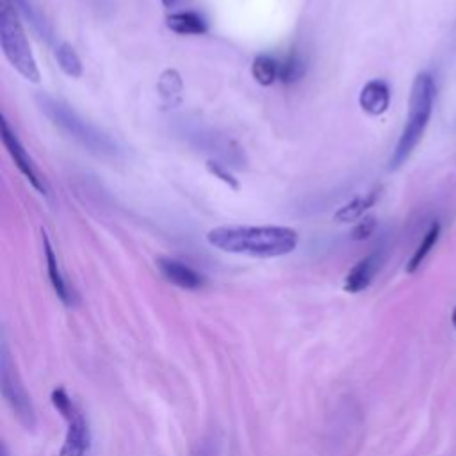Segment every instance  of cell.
Returning <instances> with one entry per match:
<instances>
[{
  "label": "cell",
  "mask_w": 456,
  "mask_h": 456,
  "mask_svg": "<svg viewBox=\"0 0 456 456\" xmlns=\"http://www.w3.org/2000/svg\"><path fill=\"white\" fill-rule=\"evenodd\" d=\"M383 260H385V255L381 249H374L372 253L358 260L344 278V290L349 294L365 290L372 283L374 276L378 274Z\"/></svg>",
  "instance_id": "cell-9"
},
{
  "label": "cell",
  "mask_w": 456,
  "mask_h": 456,
  "mask_svg": "<svg viewBox=\"0 0 456 456\" xmlns=\"http://www.w3.org/2000/svg\"><path fill=\"white\" fill-rule=\"evenodd\" d=\"M214 454H216V451H214L212 440H203L198 444V451L192 456H214Z\"/></svg>",
  "instance_id": "cell-22"
},
{
  "label": "cell",
  "mask_w": 456,
  "mask_h": 456,
  "mask_svg": "<svg viewBox=\"0 0 456 456\" xmlns=\"http://www.w3.org/2000/svg\"><path fill=\"white\" fill-rule=\"evenodd\" d=\"M451 322H452V326H454V330H456V305H454V308H452V315H451Z\"/></svg>",
  "instance_id": "cell-24"
},
{
  "label": "cell",
  "mask_w": 456,
  "mask_h": 456,
  "mask_svg": "<svg viewBox=\"0 0 456 456\" xmlns=\"http://www.w3.org/2000/svg\"><path fill=\"white\" fill-rule=\"evenodd\" d=\"M11 4L14 5L16 11H20L34 27V30L45 39V41H52L53 39V32L48 25V21L45 20V16L39 12V9L30 2V0H11Z\"/></svg>",
  "instance_id": "cell-17"
},
{
  "label": "cell",
  "mask_w": 456,
  "mask_h": 456,
  "mask_svg": "<svg viewBox=\"0 0 456 456\" xmlns=\"http://www.w3.org/2000/svg\"><path fill=\"white\" fill-rule=\"evenodd\" d=\"M176 2H178V0H162V4H164L166 7H173Z\"/></svg>",
  "instance_id": "cell-25"
},
{
  "label": "cell",
  "mask_w": 456,
  "mask_h": 456,
  "mask_svg": "<svg viewBox=\"0 0 456 456\" xmlns=\"http://www.w3.org/2000/svg\"><path fill=\"white\" fill-rule=\"evenodd\" d=\"M2 142L7 150V153L11 155V159L14 160L16 167L21 171V175L28 180V183L39 192V194H48V187L43 180V176L39 175L32 157L28 155V151L25 150V146L21 144V141L18 139L16 132L9 126V121L5 118H2Z\"/></svg>",
  "instance_id": "cell-7"
},
{
  "label": "cell",
  "mask_w": 456,
  "mask_h": 456,
  "mask_svg": "<svg viewBox=\"0 0 456 456\" xmlns=\"http://www.w3.org/2000/svg\"><path fill=\"white\" fill-rule=\"evenodd\" d=\"M0 456H9V451H7V445L2 442V447H0Z\"/></svg>",
  "instance_id": "cell-23"
},
{
  "label": "cell",
  "mask_w": 456,
  "mask_h": 456,
  "mask_svg": "<svg viewBox=\"0 0 456 456\" xmlns=\"http://www.w3.org/2000/svg\"><path fill=\"white\" fill-rule=\"evenodd\" d=\"M251 75L260 86L267 87L280 78V61L273 55L260 53L251 62Z\"/></svg>",
  "instance_id": "cell-15"
},
{
  "label": "cell",
  "mask_w": 456,
  "mask_h": 456,
  "mask_svg": "<svg viewBox=\"0 0 456 456\" xmlns=\"http://www.w3.org/2000/svg\"><path fill=\"white\" fill-rule=\"evenodd\" d=\"M374 230H376V219L374 217H363L351 230V239L365 240L374 233Z\"/></svg>",
  "instance_id": "cell-21"
},
{
  "label": "cell",
  "mask_w": 456,
  "mask_h": 456,
  "mask_svg": "<svg viewBox=\"0 0 456 456\" xmlns=\"http://www.w3.org/2000/svg\"><path fill=\"white\" fill-rule=\"evenodd\" d=\"M358 103L362 110L369 116H381L390 105V89L385 80L374 78L369 80L358 96Z\"/></svg>",
  "instance_id": "cell-11"
},
{
  "label": "cell",
  "mask_w": 456,
  "mask_h": 456,
  "mask_svg": "<svg viewBox=\"0 0 456 456\" xmlns=\"http://www.w3.org/2000/svg\"><path fill=\"white\" fill-rule=\"evenodd\" d=\"M381 189H372L370 192L363 194V196H356L351 201H347L346 205H342L335 214H333V221L335 223H358L363 214L378 201Z\"/></svg>",
  "instance_id": "cell-13"
},
{
  "label": "cell",
  "mask_w": 456,
  "mask_h": 456,
  "mask_svg": "<svg viewBox=\"0 0 456 456\" xmlns=\"http://www.w3.org/2000/svg\"><path fill=\"white\" fill-rule=\"evenodd\" d=\"M157 267L160 274L173 285L185 289V290H198L205 285V276L191 267L189 264L171 258V256H160L157 260Z\"/></svg>",
  "instance_id": "cell-8"
},
{
  "label": "cell",
  "mask_w": 456,
  "mask_h": 456,
  "mask_svg": "<svg viewBox=\"0 0 456 456\" xmlns=\"http://www.w3.org/2000/svg\"><path fill=\"white\" fill-rule=\"evenodd\" d=\"M435 80L429 73H419L413 78L411 89H410V102H408V116L404 128L397 139V144L392 151V157L388 160V169L395 171L399 169L413 153L417 144L420 142L426 126L431 119L433 103H435Z\"/></svg>",
  "instance_id": "cell-2"
},
{
  "label": "cell",
  "mask_w": 456,
  "mask_h": 456,
  "mask_svg": "<svg viewBox=\"0 0 456 456\" xmlns=\"http://www.w3.org/2000/svg\"><path fill=\"white\" fill-rule=\"evenodd\" d=\"M210 246L233 255L253 258H276L296 249L299 235L290 226L276 224H230L217 226L207 233Z\"/></svg>",
  "instance_id": "cell-1"
},
{
  "label": "cell",
  "mask_w": 456,
  "mask_h": 456,
  "mask_svg": "<svg viewBox=\"0 0 456 456\" xmlns=\"http://www.w3.org/2000/svg\"><path fill=\"white\" fill-rule=\"evenodd\" d=\"M205 167H207V171H208L212 176L219 178V180H221L223 183H226L230 189H233V191H237V189H239V182H237V178H235V176L228 171V167H224L221 162H217V160L210 159V160H207Z\"/></svg>",
  "instance_id": "cell-20"
},
{
  "label": "cell",
  "mask_w": 456,
  "mask_h": 456,
  "mask_svg": "<svg viewBox=\"0 0 456 456\" xmlns=\"http://www.w3.org/2000/svg\"><path fill=\"white\" fill-rule=\"evenodd\" d=\"M52 404L66 419L68 429L59 456H86L91 449V428L84 410L68 395L62 387L52 390Z\"/></svg>",
  "instance_id": "cell-5"
},
{
  "label": "cell",
  "mask_w": 456,
  "mask_h": 456,
  "mask_svg": "<svg viewBox=\"0 0 456 456\" xmlns=\"http://www.w3.org/2000/svg\"><path fill=\"white\" fill-rule=\"evenodd\" d=\"M55 61L59 64V68L71 78H78L82 77V62L80 57L77 55L75 48L68 43H59L55 46Z\"/></svg>",
  "instance_id": "cell-18"
},
{
  "label": "cell",
  "mask_w": 456,
  "mask_h": 456,
  "mask_svg": "<svg viewBox=\"0 0 456 456\" xmlns=\"http://www.w3.org/2000/svg\"><path fill=\"white\" fill-rule=\"evenodd\" d=\"M36 103L39 110L62 132L78 141L84 148H87L94 155L114 157L118 155V144L93 123L84 119L77 110H73L68 103L53 98L48 93H37Z\"/></svg>",
  "instance_id": "cell-3"
},
{
  "label": "cell",
  "mask_w": 456,
  "mask_h": 456,
  "mask_svg": "<svg viewBox=\"0 0 456 456\" xmlns=\"http://www.w3.org/2000/svg\"><path fill=\"white\" fill-rule=\"evenodd\" d=\"M438 237H440V223L435 221V223L429 224V228H428V232L424 233V237L420 239L417 249H415L413 255L410 256V260H408V264H406V273H408V274H413V273L422 265V262L426 260V256H428V255L431 253V249L435 248Z\"/></svg>",
  "instance_id": "cell-16"
},
{
  "label": "cell",
  "mask_w": 456,
  "mask_h": 456,
  "mask_svg": "<svg viewBox=\"0 0 456 456\" xmlns=\"http://www.w3.org/2000/svg\"><path fill=\"white\" fill-rule=\"evenodd\" d=\"M305 75V61L301 59L299 53L290 52L283 61H280V82L290 86L301 80Z\"/></svg>",
  "instance_id": "cell-19"
},
{
  "label": "cell",
  "mask_w": 456,
  "mask_h": 456,
  "mask_svg": "<svg viewBox=\"0 0 456 456\" xmlns=\"http://www.w3.org/2000/svg\"><path fill=\"white\" fill-rule=\"evenodd\" d=\"M159 96L167 107H176L182 102L183 93V82L176 69H166L157 84Z\"/></svg>",
  "instance_id": "cell-14"
},
{
  "label": "cell",
  "mask_w": 456,
  "mask_h": 456,
  "mask_svg": "<svg viewBox=\"0 0 456 456\" xmlns=\"http://www.w3.org/2000/svg\"><path fill=\"white\" fill-rule=\"evenodd\" d=\"M43 251H45V258H46V267H48V278H50V283L57 294V297L66 305V306H73L77 303V297H75V292L69 289L61 267H59V260H57V255L52 248V242L46 235V232H43Z\"/></svg>",
  "instance_id": "cell-10"
},
{
  "label": "cell",
  "mask_w": 456,
  "mask_h": 456,
  "mask_svg": "<svg viewBox=\"0 0 456 456\" xmlns=\"http://www.w3.org/2000/svg\"><path fill=\"white\" fill-rule=\"evenodd\" d=\"M0 387H2V395L14 411L16 419L25 429H34L36 428V410L32 406V401L16 372V367L11 360V354L7 351L5 340H2L0 347Z\"/></svg>",
  "instance_id": "cell-6"
},
{
  "label": "cell",
  "mask_w": 456,
  "mask_h": 456,
  "mask_svg": "<svg viewBox=\"0 0 456 456\" xmlns=\"http://www.w3.org/2000/svg\"><path fill=\"white\" fill-rule=\"evenodd\" d=\"M0 46L9 64L28 82L39 84L41 73L30 50L25 30L18 20L11 0H2L0 7Z\"/></svg>",
  "instance_id": "cell-4"
},
{
  "label": "cell",
  "mask_w": 456,
  "mask_h": 456,
  "mask_svg": "<svg viewBox=\"0 0 456 456\" xmlns=\"http://www.w3.org/2000/svg\"><path fill=\"white\" fill-rule=\"evenodd\" d=\"M166 27L180 36H201L207 34L208 25L200 12L194 11H178L171 12L166 18Z\"/></svg>",
  "instance_id": "cell-12"
}]
</instances>
